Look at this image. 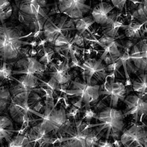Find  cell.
I'll use <instances>...</instances> for the list:
<instances>
[{
	"instance_id": "cell-1",
	"label": "cell",
	"mask_w": 147,
	"mask_h": 147,
	"mask_svg": "<svg viewBox=\"0 0 147 147\" xmlns=\"http://www.w3.org/2000/svg\"><path fill=\"white\" fill-rule=\"evenodd\" d=\"M124 114L121 110L115 107H106L96 115L94 119L98 121L96 124H88L85 129H94L99 138H105L109 140H120L121 135L124 131Z\"/></svg>"
},
{
	"instance_id": "cell-2",
	"label": "cell",
	"mask_w": 147,
	"mask_h": 147,
	"mask_svg": "<svg viewBox=\"0 0 147 147\" xmlns=\"http://www.w3.org/2000/svg\"><path fill=\"white\" fill-rule=\"evenodd\" d=\"M23 32L19 26L5 23L0 26V58L2 62L11 63L22 55V47L28 45V42L22 40L27 37Z\"/></svg>"
},
{
	"instance_id": "cell-3",
	"label": "cell",
	"mask_w": 147,
	"mask_h": 147,
	"mask_svg": "<svg viewBox=\"0 0 147 147\" xmlns=\"http://www.w3.org/2000/svg\"><path fill=\"white\" fill-rule=\"evenodd\" d=\"M18 20L31 32L42 31L49 15L38 0H14Z\"/></svg>"
},
{
	"instance_id": "cell-4",
	"label": "cell",
	"mask_w": 147,
	"mask_h": 147,
	"mask_svg": "<svg viewBox=\"0 0 147 147\" xmlns=\"http://www.w3.org/2000/svg\"><path fill=\"white\" fill-rule=\"evenodd\" d=\"M30 112L33 115L40 117L38 120L40 121V123L33 127L46 134L60 131L69 121L67 119L68 117L65 109L63 107L56 108V106L54 104V100L44 101L43 113L35 112L32 109H30Z\"/></svg>"
},
{
	"instance_id": "cell-5",
	"label": "cell",
	"mask_w": 147,
	"mask_h": 147,
	"mask_svg": "<svg viewBox=\"0 0 147 147\" xmlns=\"http://www.w3.org/2000/svg\"><path fill=\"white\" fill-rule=\"evenodd\" d=\"M30 92H24L11 97L8 105V111L11 119L16 123L24 127V129L30 127V123L39 120L34 119L30 115L32 114L30 112V107L28 104Z\"/></svg>"
},
{
	"instance_id": "cell-6",
	"label": "cell",
	"mask_w": 147,
	"mask_h": 147,
	"mask_svg": "<svg viewBox=\"0 0 147 147\" xmlns=\"http://www.w3.org/2000/svg\"><path fill=\"white\" fill-rule=\"evenodd\" d=\"M76 30L74 19L67 16L49 17L46 20L43 27V35L47 42L54 44L59 35H68V32Z\"/></svg>"
},
{
	"instance_id": "cell-7",
	"label": "cell",
	"mask_w": 147,
	"mask_h": 147,
	"mask_svg": "<svg viewBox=\"0 0 147 147\" xmlns=\"http://www.w3.org/2000/svg\"><path fill=\"white\" fill-rule=\"evenodd\" d=\"M71 88L59 89L68 96L80 97L83 102L85 108H90L92 104L98 101L100 96L101 86L99 85H91L86 82L71 80Z\"/></svg>"
},
{
	"instance_id": "cell-8",
	"label": "cell",
	"mask_w": 147,
	"mask_h": 147,
	"mask_svg": "<svg viewBox=\"0 0 147 147\" xmlns=\"http://www.w3.org/2000/svg\"><path fill=\"white\" fill-rule=\"evenodd\" d=\"M123 102L126 105V109L123 111L124 117L132 115L134 124H142L144 119L147 117V98L129 94Z\"/></svg>"
},
{
	"instance_id": "cell-9",
	"label": "cell",
	"mask_w": 147,
	"mask_h": 147,
	"mask_svg": "<svg viewBox=\"0 0 147 147\" xmlns=\"http://www.w3.org/2000/svg\"><path fill=\"white\" fill-rule=\"evenodd\" d=\"M120 141L124 147H147V127L133 124L122 132Z\"/></svg>"
},
{
	"instance_id": "cell-10",
	"label": "cell",
	"mask_w": 147,
	"mask_h": 147,
	"mask_svg": "<svg viewBox=\"0 0 147 147\" xmlns=\"http://www.w3.org/2000/svg\"><path fill=\"white\" fill-rule=\"evenodd\" d=\"M82 71L84 82L94 85L98 81H103L107 76L106 66L104 65L103 60L96 58H88L80 65Z\"/></svg>"
},
{
	"instance_id": "cell-11",
	"label": "cell",
	"mask_w": 147,
	"mask_h": 147,
	"mask_svg": "<svg viewBox=\"0 0 147 147\" xmlns=\"http://www.w3.org/2000/svg\"><path fill=\"white\" fill-rule=\"evenodd\" d=\"M87 1L88 0H58V13L72 19L82 18L91 10L90 5L86 3Z\"/></svg>"
},
{
	"instance_id": "cell-12",
	"label": "cell",
	"mask_w": 147,
	"mask_h": 147,
	"mask_svg": "<svg viewBox=\"0 0 147 147\" xmlns=\"http://www.w3.org/2000/svg\"><path fill=\"white\" fill-rule=\"evenodd\" d=\"M13 64L14 67H16L17 69L13 70V76L19 74H30L36 76L39 78L40 77L44 76L46 65L39 62L34 57H24Z\"/></svg>"
},
{
	"instance_id": "cell-13",
	"label": "cell",
	"mask_w": 147,
	"mask_h": 147,
	"mask_svg": "<svg viewBox=\"0 0 147 147\" xmlns=\"http://www.w3.org/2000/svg\"><path fill=\"white\" fill-rule=\"evenodd\" d=\"M115 7L107 2H102L96 5L91 12V16L95 23L99 24L102 27H105L118 19L119 13L114 11Z\"/></svg>"
},
{
	"instance_id": "cell-14",
	"label": "cell",
	"mask_w": 147,
	"mask_h": 147,
	"mask_svg": "<svg viewBox=\"0 0 147 147\" xmlns=\"http://www.w3.org/2000/svg\"><path fill=\"white\" fill-rule=\"evenodd\" d=\"M129 60L138 71L147 72V39H140L132 46Z\"/></svg>"
},
{
	"instance_id": "cell-15",
	"label": "cell",
	"mask_w": 147,
	"mask_h": 147,
	"mask_svg": "<svg viewBox=\"0 0 147 147\" xmlns=\"http://www.w3.org/2000/svg\"><path fill=\"white\" fill-rule=\"evenodd\" d=\"M127 94L126 86L121 82H114L111 80L110 82L105 86L103 90H100V95H106L110 97V107H115L118 106L119 100H124Z\"/></svg>"
},
{
	"instance_id": "cell-16",
	"label": "cell",
	"mask_w": 147,
	"mask_h": 147,
	"mask_svg": "<svg viewBox=\"0 0 147 147\" xmlns=\"http://www.w3.org/2000/svg\"><path fill=\"white\" fill-rule=\"evenodd\" d=\"M39 77L30 74H22L18 79L13 76V80L17 83L12 85L10 88L11 97L15 96L24 92L32 91L34 88L39 87Z\"/></svg>"
},
{
	"instance_id": "cell-17",
	"label": "cell",
	"mask_w": 147,
	"mask_h": 147,
	"mask_svg": "<svg viewBox=\"0 0 147 147\" xmlns=\"http://www.w3.org/2000/svg\"><path fill=\"white\" fill-rule=\"evenodd\" d=\"M50 64L51 71L49 74L50 77L55 78L59 85H64L71 80V75L69 74L71 66L69 57H65L63 61L59 60L57 63H51Z\"/></svg>"
},
{
	"instance_id": "cell-18",
	"label": "cell",
	"mask_w": 147,
	"mask_h": 147,
	"mask_svg": "<svg viewBox=\"0 0 147 147\" xmlns=\"http://www.w3.org/2000/svg\"><path fill=\"white\" fill-rule=\"evenodd\" d=\"M21 132V130L17 131L14 129L12 119L7 115H0V142L3 140L9 142L14 132Z\"/></svg>"
},
{
	"instance_id": "cell-19",
	"label": "cell",
	"mask_w": 147,
	"mask_h": 147,
	"mask_svg": "<svg viewBox=\"0 0 147 147\" xmlns=\"http://www.w3.org/2000/svg\"><path fill=\"white\" fill-rule=\"evenodd\" d=\"M144 23H139L138 22H132L124 27V35L129 39H140L145 31L143 30Z\"/></svg>"
},
{
	"instance_id": "cell-20",
	"label": "cell",
	"mask_w": 147,
	"mask_h": 147,
	"mask_svg": "<svg viewBox=\"0 0 147 147\" xmlns=\"http://www.w3.org/2000/svg\"><path fill=\"white\" fill-rule=\"evenodd\" d=\"M132 89L141 97L147 96V72H141L132 81Z\"/></svg>"
},
{
	"instance_id": "cell-21",
	"label": "cell",
	"mask_w": 147,
	"mask_h": 147,
	"mask_svg": "<svg viewBox=\"0 0 147 147\" xmlns=\"http://www.w3.org/2000/svg\"><path fill=\"white\" fill-rule=\"evenodd\" d=\"M74 25H75V29L77 30L79 34L82 35H83L85 32H86L87 31L90 32V28L95 23L94 18L91 16L74 19Z\"/></svg>"
},
{
	"instance_id": "cell-22",
	"label": "cell",
	"mask_w": 147,
	"mask_h": 147,
	"mask_svg": "<svg viewBox=\"0 0 147 147\" xmlns=\"http://www.w3.org/2000/svg\"><path fill=\"white\" fill-rule=\"evenodd\" d=\"M131 17L139 23H147V0H140L138 6L132 12Z\"/></svg>"
},
{
	"instance_id": "cell-23",
	"label": "cell",
	"mask_w": 147,
	"mask_h": 147,
	"mask_svg": "<svg viewBox=\"0 0 147 147\" xmlns=\"http://www.w3.org/2000/svg\"><path fill=\"white\" fill-rule=\"evenodd\" d=\"M126 25L124 24L121 23L118 21V19L113 22L112 23L109 24L108 25L105 27H102V33L105 35H107L112 38H117L118 32L119 29L124 28Z\"/></svg>"
},
{
	"instance_id": "cell-24",
	"label": "cell",
	"mask_w": 147,
	"mask_h": 147,
	"mask_svg": "<svg viewBox=\"0 0 147 147\" xmlns=\"http://www.w3.org/2000/svg\"><path fill=\"white\" fill-rule=\"evenodd\" d=\"M13 9L10 0H0V22L3 24L5 21L10 18L13 14Z\"/></svg>"
},
{
	"instance_id": "cell-25",
	"label": "cell",
	"mask_w": 147,
	"mask_h": 147,
	"mask_svg": "<svg viewBox=\"0 0 147 147\" xmlns=\"http://www.w3.org/2000/svg\"><path fill=\"white\" fill-rule=\"evenodd\" d=\"M7 147H33L25 134H18L8 142Z\"/></svg>"
},
{
	"instance_id": "cell-26",
	"label": "cell",
	"mask_w": 147,
	"mask_h": 147,
	"mask_svg": "<svg viewBox=\"0 0 147 147\" xmlns=\"http://www.w3.org/2000/svg\"><path fill=\"white\" fill-rule=\"evenodd\" d=\"M3 82L0 80V113L3 112L9 105L11 99L10 90L4 87Z\"/></svg>"
},
{
	"instance_id": "cell-27",
	"label": "cell",
	"mask_w": 147,
	"mask_h": 147,
	"mask_svg": "<svg viewBox=\"0 0 147 147\" xmlns=\"http://www.w3.org/2000/svg\"><path fill=\"white\" fill-rule=\"evenodd\" d=\"M121 44H119L116 40L113 41L112 43H110V44L107 45L104 48L103 54L101 56L100 59L103 60L104 57L107 56V55H110L114 57H119L121 55V52L119 50V47H121Z\"/></svg>"
},
{
	"instance_id": "cell-28",
	"label": "cell",
	"mask_w": 147,
	"mask_h": 147,
	"mask_svg": "<svg viewBox=\"0 0 147 147\" xmlns=\"http://www.w3.org/2000/svg\"><path fill=\"white\" fill-rule=\"evenodd\" d=\"M55 53L54 49L49 47H43L39 52L40 58L38 61L44 64V65H47L52 62V57Z\"/></svg>"
},
{
	"instance_id": "cell-29",
	"label": "cell",
	"mask_w": 147,
	"mask_h": 147,
	"mask_svg": "<svg viewBox=\"0 0 147 147\" xmlns=\"http://www.w3.org/2000/svg\"><path fill=\"white\" fill-rule=\"evenodd\" d=\"M11 67L10 66V63L2 62V65L0 67V80H10L13 79V74H12Z\"/></svg>"
},
{
	"instance_id": "cell-30",
	"label": "cell",
	"mask_w": 147,
	"mask_h": 147,
	"mask_svg": "<svg viewBox=\"0 0 147 147\" xmlns=\"http://www.w3.org/2000/svg\"><path fill=\"white\" fill-rule=\"evenodd\" d=\"M127 1L132 2L134 4H139L140 2V0H111V2L113 4V6L115 8L118 9L121 12H122L124 7L126 6Z\"/></svg>"
},
{
	"instance_id": "cell-31",
	"label": "cell",
	"mask_w": 147,
	"mask_h": 147,
	"mask_svg": "<svg viewBox=\"0 0 147 147\" xmlns=\"http://www.w3.org/2000/svg\"><path fill=\"white\" fill-rule=\"evenodd\" d=\"M96 115V113H95L90 109V108H85L82 119L83 121H86L88 124L92 119H94V118H95Z\"/></svg>"
},
{
	"instance_id": "cell-32",
	"label": "cell",
	"mask_w": 147,
	"mask_h": 147,
	"mask_svg": "<svg viewBox=\"0 0 147 147\" xmlns=\"http://www.w3.org/2000/svg\"><path fill=\"white\" fill-rule=\"evenodd\" d=\"M72 42L74 45L77 46V47H84V38L80 34H76L74 37H73Z\"/></svg>"
},
{
	"instance_id": "cell-33",
	"label": "cell",
	"mask_w": 147,
	"mask_h": 147,
	"mask_svg": "<svg viewBox=\"0 0 147 147\" xmlns=\"http://www.w3.org/2000/svg\"><path fill=\"white\" fill-rule=\"evenodd\" d=\"M80 113V108L75 107V106H72L70 109H69V112L67 113V117H73L75 118Z\"/></svg>"
},
{
	"instance_id": "cell-34",
	"label": "cell",
	"mask_w": 147,
	"mask_h": 147,
	"mask_svg": "<svg viewBox=\"0 0 147 147\" xmlns=\"http://www.w3.org/2000/svg\"><path fill=\"white\" fill-rule=\"evenodd\" d=\"M97 147H114V145L113 144H112L108 140L105 139V140H99Z\"/></svg>"
},
{
	"instance_id": "cell-35",
	"label": "cell",
	"mask_w": 147,
	"mask_h": 147,
	"mask_svg": "<svg viewBox=\"0 0 147 147\" xmlns=\"http://www.w3.org/2000/svg\"><path fill=\"white\" fill-rule=\"evenodd\" d=\"M37 54H38V52L34 48L30 49L28 50V55L30 57H34V56L37 55Z\"/></svg>"
},
{
	"instance_id": "cell-36",
	"label": "cell",
	"mask_w": 147,
	"mask_h": 147,
	"mask_svg": "<svg viewBox=\"0 0 147 147\" xmlns=\"http://www.w3.org/2000/svg\"><path fill=\"white\" fill-rule=\"evenodd\" d=\"M51 147H66L65 146V145H63V144H59V145H57V146H55V145H52V146H51Z\"/></svg>"
},
{
	"instance_id": "cell-37",
	"label": "cell",
	"mask_w": 147,
	"mask_h": 147,
	"mask_svg": "<svg viewBox=\"0 0 147 147\" xmlns=\"http://www.w3.org/2000/svg\"><path fill=\"white\" fill-rule=\"evenodd\" d=\"M2 60H0V67H1V65H2Z\"/></svg>"
},
{
	"instance_id": "cell-38",
	"label": "cell",
	"mask_w": 147,
	"mask_h": 147,
	"mask_svg": "<svg viewBox=\"0 0 147 147\" xmlns=\"http://www.w3.org/2000/svg\"><path fill=\"white\" fill-rule=\"evenodd\" d=\"M99 1H100V2H103V0H99Z\"/></svg>"
},
{
	"instance_id": "cell-39",
	"label": "cell",
	"mask_w": 147,
	"mask_h": 147,
	"mask_svg": "<svg viewBox=\"0 0 147 147\" xmlns=\"http://www.w3.org/2000/svg\"><path fill=\"white\" fill-rule=\"evenodd\" d=\"M39 147H41V146H39Z\"/></svg>"
},
{
	"instance_id": "cell-40",
	"label": "cell",
	"mask_w": 147,
	"mask_h": 147,
	"mask_svg": "<svg viewBox=\"0 0 147 147\" xmlns=\"http://www.w3.org/2000/svg\"><path fill=\"white\" fill-rule=\"evenodd\" d=\"M146 127H147V124H146Z\"/></svg>"
}]
</instances>
